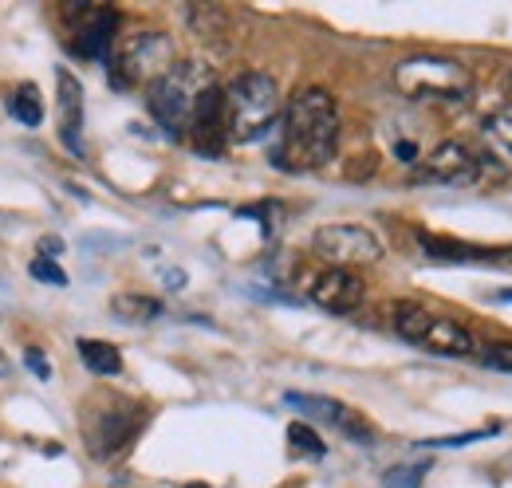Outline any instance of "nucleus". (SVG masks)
<instances>
[{
	"label": "nucleus",
	"mask_w": 512,
	"mask_h": 488,
	"mask_svg": "<svg viewBox=\"0 0 512 488\" xmlns=\"http://www.w3.org/2000/svg\"><path fill=\"white\" fill-rule=\"evenodd\" d=\"M339 150V107L323 87H304L288 99L280 122L276 166L284 170H320Z\"/></svg>",
	"instance_id": "obj_1"
},
{
	"label": "nucleus",
	"mask_w": 512,
	"mask_h": 488,
	"mask_svg": "<svg viewBox=\"0 0 512 488\" xmlns=\"http://www.w3.org/2000/svg\"><path fill=\"white\" fill-rule=\"evenodd\" d=\"M221 91H225V138L229 142H256L276 126L280 91L272 75L245 71Z\"/></svg>",
	"instance_id": "obj_2"
},
{
	"label": "nucleus",
	"mask_w": 512,
	"mask_h": 488,
	"mask_svg": "<svg viewBox=\"0 0 512 488\" xmlns=\"http://www.w3.org/2000/svg\"><path fill=\"white\" fill-rule=\"evenodd\" d=\"M205 87H213V75L201 63H174L158 83L146 87V107L170 138H182L190 134L193 111Z\"/></svg>",
	"instance_id": "obj_3"
},
{
	"label": "nucleus",
	"mask_w": 512,
	"mask_h": 488,
	"mask_svg": "<svg viewBox=\"0 0 512 488\" xmlns=\"http://www.w3.org/2000/svg\"><path fill=\"white\" fill-rule=\"evenodd\" d=\"M394 87L414 103H465L473 95V75L449 56H410L394 67Z\"/></svg>",
	"instance_id": "obj_4"
},
{
	"label": "nucleus",
	"mask_w": 512,
	"mask_h": 488,
	"mask_svg": "<svg viewBox=\"0 0 512 488\" xmlns=\"http://www.w3.org/2000/svg\"><path fill=\"white\" fill-rule=\"evenodd\" d=\"M107 71H111V83L119 91H130V87H150L158 83L170 67H174V40L166 32H130L123 40H115V52L107 56Z\"/></svg>",
	"instance_id": "obj_5"
},
{
	"label": "nucleus",
	"mask_w": 512,
	"mask_h": 488,
	"mask_svg": "<svg viewBox=\"0 0 512 488\" xmlns=\"http://www.w3.org/2000/svg\"><path fill=\"white\" fill-rule=\"evenodd\" d=\"M390 323L406 343H414V347H422L430 355H442V359L477 355V343L461 323H453L446 315H434V311H426L418 304H394L390 307Z\"/></svg>",
	"instance_id": "obj_6"
},
{
	"label": "nucleus",
	"mask_w": 512,
	"mask_h": 488,
	"mask_svg": "<svg viewBox=\"0 0 512 488\" xmlns=\"http://www.w3.org/2000/svg\"><path fill=\"white\" fill-rule=\"evenodd\" d=\"M312 252L327 260L331 268H347V272L383 260V244L363 225H323L312 237Z\"/></svg>",
	"instance_id": "obj_7"
},
{
	"label": "nucleus",
	"mask_w": 512,
	"mask_h": 488,
	"mask_svg": "<svg viewBox=\"0 0 512 488\" xmlns=\"http://www.w3.org/2000/svg\"><path fill=\"white\" fill-rule=\"evenodd\" d=\"M138 426H142V410L127 406V402H111L103 410H91V418H87V449L95 457H111V453L127 449Z\"/></svg>",
	"instance_id": "obj_8"
},
{
	"label": "nucleus",
	"mask_w": 512,
	"mask_h": 488,
	"mask_svg": "<svg viewBox=\"0 0 512 488\" xmlns=\"http://www.w3.org/2000/svg\"><path fill=\"white\" fill-rule=\"evenodd\" d=\"M481 170V158L465 142H438L422 158V178L442 185H469Z\"/></svg>",
	"instance_id": "obj_9"
},
{
	"label": "nucleus",
	"mask_w": 512,
	"mask_h": 488,
	"mask_svg": "<svg viewBox=\"0 0 512 488\" xmlns=\"http://www.w3.org/2000/svg\"><path fill=\"white\" fill-rule=\"evenodd\" d=\"M308 296H312V304L331 315H347L363 304V280L347 268H327L308 284Z\"/></svg>",
	"instance_id": "obj_10"
},
{
	"label": "nucleus",
	"mask_w": 512,
	"mask_h": 488,
	"mask_svg": "<svg viewBox=\"0 0 512 488\" xmlns=\"http://www.w3.org/2000/svg\"><path fill=\"white\" fill-rule=\"evenodd\" d=\"M115 28H119L115 8H91V4H87V8L79 12L71 48H75L83 60H107L111 48H115Z\"/></svg>",
	"instance_id": "obj_11"
},
{
	"label": "nucleus",
	"mask_w": 512,
	"mask_h": 488,
	"mask_svg": "<svg viewBox=\"0 0 512 488\" xmlns=\"http://www.w3.org/2000/svg\"><path fill=\"white\" fill-rule=\"evenodd\" d=\"M190 134L205 154H217L225 146V91L217 83L201 91L197 111H193V122H190Z\"/></svg>",
	"instance_id": "obj_12"
},
{
	"label": "nucleus",
	"mask_w": 512,
	"mask_h": 488,
	"mask_svg": "<svg viewBox=\"0 0 512 488\" xmlns=\"http://www.w3.org/2000/svg\"><path fill=\"white\" fill-rule=\"evenodd\" d=\"M56 87H60V138L71 154H83V138H79V126H83V87L71 71H56Z\"/></svg>",
	"instance_id": "obj_13"
},
{
	"label": "nucleus",
	"mask_w": 512,
	"mask_h": 488,
	"mask_svg": "<svg viewBox=\"0 0 512 488\" xmlns=\"http://www.w3.org/2000/svg\"><path fill=\"white\" fill-rule=\"evenodd\" d=\"M481 138H485L489 162H493L501 174H512V103L501 107V111H493V115L485 119Z\"/></svg>",
	"instance_id": "obj_14"
},
{
	"label": "nucleus",
	"mask_w": 512,
	"mask_h": 488,
	"mask_svg": "<svg viewBox=\"0 0 512 488\" xmlns=\"http://www.w3.org/2000/svg\"><path fill=\"white\" fill-rule=\"evenodd\" d=\"M186 20H190L193 36L205 40V44H225L229 32H233L229 12L217 8V4H190V8H186Z\"/></svg>",
	"instance_id": "obj_15"
},
{
	"label": "nucleus",
	"mask_w": 512,
	"mask_h": 488,
	"mask_svg": "<svg viewBox=\"0 0 512 488\" xmlns=\"http://www.w3.org/2000/svg\"><path fill=\"white\" fill-rule=\"evenodd\" d=\"M418 244L426 248V256H434V260H457V264H469V260H489V264H497L501 256L497 252H485V248H473V244H457V241H446V237H418Z\"/></svg>",
	"instance_id": "obj_16"
},
{
	"label": "nucleus",
	"mask_w": 512,
	"mask_h": 488,
	"mask_svg": "<svg viewBox=\"0 0 512 488\" xmlns=\"http://www.w3.org/2000/svg\"><path fill=\"white\" fill-rule=\"evenodd\" d=\"M75 347H79V359L87 363L91 374L115 378V374L123 370V355H119V347H111V343H103V339H79Z\"/></svg>",
	"instance_id": "obj_17"
},
{
	"label": "nucleus",
	"mask_w": 512,
	"mask_h": 488,
	"mask_svg": "<svg viewBox=\"0 0 512 488\" xmlns=\"http://www.w3.org/2000/svg\"><path fill=\"white\" fill-rule=\"evenodd\" d=\"M111 311H115L119 319H127V323H154L166 307H162V300L142 296V292H119V296L111 300Z\"/></svg>",
	"instance_id": "obj_18"
},
{
	"label": "nucleus",
	"mask_w": 512,
	"mask_h": 488,
	"mask_svg": "<svg viewBox=\"0 0 512 488\" xmlns=\"http://www.w3.org/2000/svg\"><path fill=\"white\" fill-rule=\"evenodd\" d=\"M284 402L288 406H296L300 414H308V418H316V422H327V426H335L339 422V414H343V402H335V398H323V394H284Z\"/></svg>",
	"instance_id": "obj_19"
},
{
	"label": "nucleus",
	"mask_w": 512,
	"mask_h": 488,
	"mask_svg": "<svg viewBox=\"0 0 512 488\" xmlns=\"http://www.w3.org/2000/svg\"><path fill=\"white\" fill-rule=\"evenodd\" d=\"M8 115L16 122H24V126H40L44 122V107H40V95H36V87H20V91H12L8 95Z\"/></svg>",
	"instance_id": "obj_20"
},
{
	"label": "nucleus",
	"mask_w": 512,
	"mask_h": 488,
	"mask_svg": "<svg viewBox=\"0 0 512 488\" xmlns=\"http://www.w3.org/2000/svg\"><path fill=\"white\" fill-rule=\"evenodd\" d=\"M335 429H343V433H347L351 441H359V445H375V429H371V422H367L363 414H355L351 406H343V414H339Z\"/></svg>",
	"instance_id": "obj_21"
},
{
	"label": "nucleus",
	"mask_w": 512,
	"mask_h": 488,
	"mask_svg": "<svg viewBox=\"0 0 512 488\" xmlns=\"http://www.w3.org/2000/svg\"><path fill=\"white\" fill-rule=\"evenodd\" d=\"M288 441H292L296 453H308V457H323V453H327V445L320 441V433H316L312 426H304V422H292V426H288Z\"/></svg>",
	"instance_id": "obj_22"
},
{
	"label": "nucleus",
	"mask_w": 512,
	"mask_h": 488,
	"mask_svg": "<svg viewBox=\"0 0 512 488\" xmlns=\"http://www.w3.org/2000/svg\"><path fill=\"white\" fill-rule=\"evenodd\" d=\"M426 469L422 465H394L383 473V488H422Z\"/></svg>",
	"instance_id": "obj_23"
},
{
	"label": "nucleus",
	"mask_w": 512,
	"mask_h": 488,
	"mask_svg": "<svg viewBox=\"0 0 512 488\" xmlns=\"http://www.w3.org/2000/svg\"><path fill=\"white\" fill-rule=\"evenodd\" d=\"M28 272H32V280H40V284H52V288H67V272L56 264V260H44V256H36L32 264H28Z\"/></svg>",
	"instance_id": "obj_24"
},
{
	"label": "nucleus",
	"mask_w": 512,
	"mask_h": 488,
	"mask_svg": "<svg viewBox=\"0 0 512 488\" xmlns=\"http://www.w3.org/2000/svg\"><path fill=\"white\" fill-rule=\"evenodd\" d=\"M481 363L512 374V343H489V347H481Z\"/></svg>",
	"instance_id": "obj_25"
},
{
	"label": "nucleus",
	"mask_w": 512,
	"mask_h": 488,
	"mask_svg": "<svg viewBox=\"0 0 512 488\" xmlns=\"http://www.w3.org/2000/svg\"><path fill=\"white\" fill-rule=\"evenodd\" d=\"M481 437H489V429H473V433H457V437H434V441H426L430 449H461V445H473V441H481Z\"/></svg>",
	"instance_id": "obj_26"
},
{
	"label": "nucleus",
	"mask_w": 512,
	"mask_h": 488,
	"mask_svg": "<svg viewBox=\"0 0 512 488\" xmlns=\"http://www.w3.org/2000/svg\"><path fill=\"white\" fill-rule=\"evenodd\" d=\"M24 366H28L36 378H44V382L52 378V363L44 359V351H40V347H28V351H24Z\"/></svg>",
	"instance_id": "obj_27"
},
{
	"label": "nucleus",
	"mask_w": 512,
	"mask_h": 488,
	"mask_svg": "<svg viewBox=\"0 0 512 488\" xmlns=\"http://www.w3.org/2000/svg\"><path fill=\"white\" fill-rule=\"evenodd\" d=\"M60 252H64V241H60V237H44V241H40V256H44V260H56Z\"/></svg>",
	"instance_id": "obj_28"
},
{
	"label": "nucleus",
	"mask_w": 512,
	"mask_h": 488,
	"mask_svg": "<svg viewBox=\"0 0 512 488\" xmlns=\"http://www.w3.org/2000/svg\"><path fill=\"white\" fill-rule=\"evenodd\" d=\"M414 154H418L414 142H402V146H398V158H402V162H414Z\"/></svg>",
	"instance_id": "obj_29"
},
{
	"label": "nucleus",
	"mask_w": 512,
	"mask_h": 488,
	"mask_svg": "<svg viewBox=\"0 0 512 488\" xmlns=\"http://www.w3.org/2000/svg\"><path fill=\"white\" fill-rule=\"evenodd\" d=\"M8 374H12V363H8V355L0 351V378H8Z\"/></svg>",
	"instance_id": "obj_30"
},
{
	"label": "nucleus",
	"mask_w": 512,
	"mask_h": 488,
	"mask_svg": "<svg viewBox=\"0 0 512 488\" xmlns=\"http://www.w3.org/2000/svg\"><path fill=\"white\" fill-rule=\"evenodd\" d=\"M186 488H209V485H186Z\"/></svg>",
	"instance_id": "obj_31"
},
{
	"label": "nucleus",
	"mask_w": 512,
	"mask_h": 488,
	"mask_svg": "<svg viewBox=\"0 0 512 488\" xmlns=\"http://www.w3.org/2000/svg\"><path fill=\"white\" fill-rule=\"evenodd\" d=\"M509 87H512V83H509Z\"/></svg>",
	"instance_id": "obj_32"
}]
</instances>
